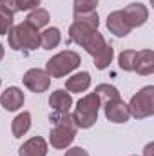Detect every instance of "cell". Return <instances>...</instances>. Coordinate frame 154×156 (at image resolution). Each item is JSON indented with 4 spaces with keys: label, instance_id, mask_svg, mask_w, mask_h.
<instances>
[{
    "label": "cell",
    "instance_id": "obj_21",
    "mask_svg": "<svg viewBox=\"0 0 154 156\" xmlns=\"http://www.w3.org/2000/svg\"><path fill=\"white\" fill-rule=\"evenodd\" d=\"M136 53H138V51H131V49L120 53V56H118V64H120V67H121L123 71H132V69H134Z\"/></svg>",
    "mask_w": 154,
    "mask_h": 156
},
{
    "label": "cell",
    "instance_id": "obj_30",
    "mask_svg": "<svg viewBox=\"0 0 154 156\" xmlns=\"http://www.w3.org/2000/svg\"><path fill=\"white\" fill-rule=\"evenodd\" d=\"M0 83H2V78H0Z\"/></svg>",
    "mask_w": 154,
    "mask_h": 156
},
{
    "label": "cell",
    "instance_id": "obj_29",
    "mask_svg": "<svg viewBox=\"0 0 154 156\" xmlns=\"http://www.w3.org/2000/svg\"><path fill=\"white\" fill-rule=\"evenodd\" d=\"M2 58H4V45L0 44V60H2Z\"/></svg>",
    "mask_w": 154,
    "mask_h": 156
},
{
    "label": "cell",
    "instance_id": "obj_27",
    "mask_svg": "<svg viewBox=\"0 0 154 156\" xmlns=\"http://www.w3.org/2000/svg\"><path fill=\"white\" fill-rule=\"evenodd\" d=\"M65 156H89V153L85 151V149H82V147H73V149H69Z\"/></svg>",
    "mask_w": 154,
    "mask_h": 156
},
{
    "label": "cell",
    "instance_id": "obj_26",
    "mask_svg": "<svg viewBox=\"0 0 154 156\" xmlns=\"http://www.w3.org/2000/svg\"><path fill=\"white\" fill-rule=\"evenodd\" d=\"M0 9H5L9 13H16L18 11V5H16V0H0Z\"/></svg>",
    "mask_w": 154,
    "mask_h": 156
},
{
    "label": "cell",
    "instance_id": "obj_7",
    "mask_svg": "<svg viewBox=\"0 0 154 156\" xmlns=\"http://www.w3.org/2000/svg\"><path fill=\"white\" fill-rule=\"evenodd\" d=\"M103 111H105V118L114 123H125L131 118L129 105L121 98H114V100H109L107 104H103Z\"/></svg>",
    "mask_w": 154,
    "mask_h": 156
},
{
    "label": "cell",
    "instance_id": "obj_23",
    "mask_svg": "<svg viewBox=\"0 0 154 156\" xmlns=\"http://www.w3.org/2000/svg\"><path fill=\"white\" fill-rule=\"evenodd\" d=\"M13 13L5 11V9H0V35H7L9 29L13 27Z\"/></svg>",
    "mask_w": 154,
    "mask_h": 156
},
{
    "label": "cell",
    "instance_id": "obj_8",
    "mask_svg": "<svg viewBox=\"0 0 154 156\" xmlns=\"http://www.w3.org/2000/svg\"><path fill=\"white\" fill-rule=\"evenodd\" d=\"M121 13H123V16H125L131 29H136V27L143 26L147 22V18H149V9L140 2H134L131 5H127L125 9H121Z\"/></svg>",
    "mask_w": 154,
    "mask_h": 156
},
{
    "label": "cell",
    "instance_id": "obj_16",
    "mask_svg": "<svg viewBox=\"0 0 154 156\" xmlns=\"http://www.w3.org/2000/svg\"><path fill=\"white\" fill-rule=\"evenodd\" d=\"M29 127H31V115H29L27 111H24V113H20L18 116L15 118V120H13V123H11L13 136H15V138L24 136V134L29 131Z\"/></svg>",
    "mask_w": 154,
    "mask_h": 156
},
{
    "label": "cell",
    "instance_id": "obj_4",
    "mask_svg": "<svg viewBox=\"0 0 154 156\" xmlns=\"http://www.w3.org/2000/svg\"><path fill=\"white\" fill-rule=\"evenodd\" d=\"M80 66V55L75 51H62L47 60L45 73L53 78H64Z\"/></svg>",
    "mask_w": 154,
    "mask_h": 156
},
{
    "label": "cell",
    "instance_id": "obj_5",
    "mask_svg": "<svg viewBox=\"0 0 154 156\" xmlns=\"http://www.w3.org/2000/svg\"><path fill=\"white\" fill-rule=\"evenodd\" d=\"M129 115L136 120H143L154 115V87L145 85L140 89L129 104Z\"/></svg>",
    "mask_w": 154,
    "mask_h": 156
},
{
    "label": "cell",
    "instance_id": "obj_15",
    "mask_svg": "<svg viewBox=\"0 0 154 156\" xmlns=\"http://www.w3.org/2000/svg\"><path fill=\"white\" fill-rule=\"evenodd\" d=\"M89 85H91V75L87 71L76 73L71 78H67V82H65V89L69 93H83L89 89Z\"/></svg>",
    "mask_w": 154,
    "mask_h": 156
},
{
    "label": "cell",
    "instance_id": "obj_2",
    "mask_svg": "<svg viewBox=\"0 0 154 156\" xmlns=\"http://www.w3.org/2000/svg\"><path fill=\"white\" fill-rule=\"evenodd\" d=\"M5 37L9 40V47L15 51H22V49L35 51L40 47V31L37 27H33L29 22L13 26Z\"/></svg>",
    "mask_w": 154,
    "mask_h": 156
},
{
    "label": "cell",
    "instance_id": "obj_14",
    "mask_svg": "<svg viewBox=\"0 0 154 156\" xmlns=\"http://www.w3.org/2000/svg\"><path fill=\"white\" fill-rule=\"evenodd\" d=\"M20 156H45L47 154V144L42 136H35L31 140H27L20 151H18Z\"/></svg>",
    "mask_w": 154,
    "mask_h": 156
},
{
    "label": "cell",
    "instance_id": "obj_11",
    "mask_svg": "<svg viewBox=\"0 0 154 156\" xmlns=\"http://www.w3.org/2000/svg\"><path fill=\"white\" fill-rule=\"evenodd\" d=\"M24 93L18 87H7L2 96H0V104L5 111H16L24 105Z\"/></svg>",
    "mask_w": 154,
    "mask_h": 156
},
{
    "label": "cell",
    "instance_id": "obj_1",
    "mask_svg": "<svg viewBox=\"0 0 154 156\" xmlns=\"http://www.w3.org/2000/svg\"><path fill=\"white\" fill-rule=\"evenodd\" d=\"M51 123H53V129H51V134H49V142L54 149H67L75 136H76V123L73 116L69 113H53L51 115Z\"/></svg>",
    "mask_w": 154,
    "mask_h": 156
},
{
    "label": "cell",
    "instance_id": "obj_10",
    "mask_svg": "<svg viewBox=\"0 0 154 156\" xmlns=\"http://www.w3.org/2000/svg\"><path fill=\"white\" fill-rule=\"evenodd\" d=\"M134 73L142 75V76H149L154 73V53L152 49H143L140 53H136V60H134Z\"/></svg>",
    "mask_w": 154,
    "mask_h": 156
},
{
    "label": "cell",
    "instance_id": "obj_24",
    "mask_svg": "<svg viewBox=\"0 0 154 156\" xmlns=\"http://www.w3.org/2000/svg\"><path fill=\"white\" fill-rule=\"evenodd\" d=\"M75 13H91L96 9L98 0H75Z\"/></svg>",
    "mask_w": 154,
    "mask_h": 156
},
{
    "label": "cell",
    "instance_id": "obj_3",
    "mask_svg": "<svg viewBox=\"0 0 154 156\" xmlns=\"http://www.w3.org/2000/svg\"><path fill=\"white\" fill-rule=\"evenodd\" d=\"M100 100L96 96V93H89L85 94L80 102L76 104L75 113L71 115L78 129H89L96 123L98 120V109H100Z\"/></svg>",
    "mask_w": 154,
    "mask_h": 156
},
{
    "label": "cell",
    "instance_id": "obj_12",
    "mask_svg": "<svg viewBox=\"0 0 154 156\" xmlns=\"http://www.w3.org/2000/svg\"><path fill=\"white\" fill-rule=\"evenodd\" d=\"M49 105L53 109V113H69L71 105H73V96L64 91V89H58L54 93H51L49 96Z\"/></svg>",
    "mask_w": 154,
    "mask_h": 156
},
{
    "label": "cell",
    "instance_id": "obj_17",
    "mask_svg": "<svg viewBox=\"0 0 154 156\" xmlns=\"http://www.w3.org/2000/svg\"><path fill=\"white\" fill-rule=\"evenodd\" d=\"M60 29L58 27H49V29H45L44 33H40V45L44 47V49H54L58 44H60Z\"/></svg>",
    "mask_w": 154,
    "mask_h": 156
},
{
    "label": "cell",
    "instance_id": "obj_6",
    "mask_svg": "<svg viewBox=\"0 0 154 156\" xmlns=\"http://www.w3.org/2000/svg\"><path fill=\"white\" fill-rule=\"evenodd\" d=\"M24 85L29 89V91H33V93H44V91H47L49 89V85H51V76L45 73V71H42V69H29L26 75H24Z\"/></svg>",
    "mask_w": 154,
    "mask_h": 156
},
{
    "label": "cell",
    "instance_id": "obj_25",
    "mask_svg": "<svg viewBox=\"0 0 154 156\" xmlns=\"http://www.w3.org/2000/svg\"><path fill=\"white\" fill-rule=\"evenodd\" d=\"M42 0H16L18 11H29V9H37Z\"/></svg>",
    "mask_w": 154,
    "mask_h": 156
},
{
    "label": "cell",
    "instance_id": "obj_19",
    "mask_svg": "<svg viewBox=\"0 0 154 156\" xmlns=\"http://www.w3.org/2000/svg\"><path fill=\"white\" fill-rule=\"evenodd\" d=\"M26 22H29L33 27L40 29V27H44V26H47V24H49V13H47L45 9L37 7V9H33V11L27 15Z\"/></svg>",
    "mask_w": 154,
    "mask_h": 156
},
{
    "label": "cell",
    "instance_id": "obj_9",
    "mask_svg": "<svg viewBox=\"0 0 154 156\" xmlns=\"http://www.w3.org/2000/svg\"><path fill=\"white\" fill-rule=\"evenodd\" d=\"M107 29H109L114 37H120V38L127 37V35L132 31V29L129 27V24H127V20H125L121 9L113 11V13L107 16Z\"/></svg>",
    "mask_w": 154,
    "mask_h": 156
},
{
    "label": "cell",
    "instance_id": "obj_18",
    "mask_svg": "<svg viewBox=\"0 0 154 156\" xmlns=\"http://www.w3.org/2000/svg\"><path fill=\"white\" fill-rule=\"evenodd\" d=\"M94 93H96V96H98V100H100V105L107 104L109 100L120 98L118 89H116L114 85H111V83H100V85L94 89Z\"/></svg>",
    "mask_w": 154,
    "mask_h": 156
},
{
    "label": "cell",
    "instance_id": "obj_28",
    "mask_svg": "<svg viewBox=\"0 0 154 156\" xmlns=\"http://www.w3.org/2000/svg\"><path fill=\"white\" fill-rule=\"evenodd\" d=\"M143 154H145V156H154V144H149V145L145 147Z\"/></svg>",
    "mask_w": 154,
    "mask_h": 156
},
{
    "label": "cell",
    "instance_id": "obj_20",
    "mask_svg": "<svg viewBox=\"0 0 154 156\" xmlns=\"http://www.w3.org/2000/svg\"><path fill=\"white\" fill-rule=\"evenodd\" d=\"M113 56H114V49H113V45H105V49L94 58V66H96V69H105V67H109L111 66V62H113Z\"/></svg>",
    "mask_w": 154,
    "mask_h": 156
},
{
    "label": "cell",
    "instance_id": "obj_22",
    "mask_svg": "<svg viewBox=\"0 0 154 156\" xmlns=\"http://www.w3.org/2000/svg\"><path fill=\"white\" fill-rule=\"evenodd\" d=\"M75 22H83L94 29H98L100 26V18H98V13L96 11H91V13H75Z\"/></svg>",
    "mask_w": 154,
    "mask_h": 156
},
{
    "label": "cell",
    "instance_id": "obj_13",
    "mask_svg": "<svg viewBox=\"0 0 154 156\" xmlns=\"http://www.w3.org/2000/svg\"><path fill=\"white\" fill-rule=\"evenodd\" d=\"M93 58H96L103 49H105V45H107V42H105V38H103V35L102 33H98V29L96 31H93L87 38L83 40L82 44H80Z\"/></svg>",
    "mask_w": 154,
    "mask_h": 156
}]
</instances>
